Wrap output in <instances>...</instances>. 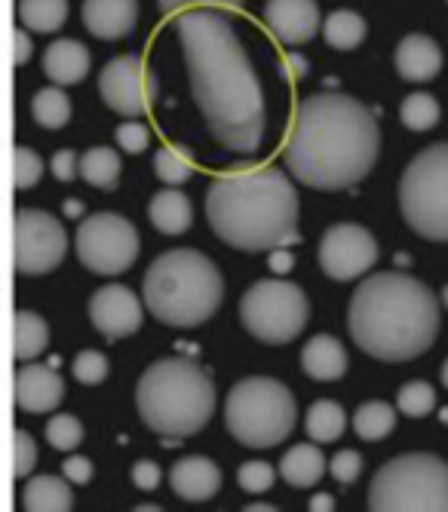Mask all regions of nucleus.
<instances>
[{
    "instance_id": "nucleus-40",
    "label": "nucleus",
    "mask_w": 448,
    "mask_h": 512,
    "mask_svg": "<svg viewBox=\"0 0 448 512\" xmlns=\"http://www.w3.org/2000/svg\"><path fill=\"white\" fill-rule=\"evenodd\" d=\"M37 467V445L25 430L13 433V476L25 479L31 476V470Z\"/></svg>"
},
{
    "instance_id": "nucleus-1",
    "label": "nucleus",
    "mask_w": 448,
    "mask_h": 512,
    "mask_svg": "<svg viewBox=\"0 0 448 512\" xmlns=\"http://www.w3.org/2000/svg\"><path fill=\"white\" fill-rule=\"evenodd\" d=\"M194 102L212 138L234 154H255L264 142V92L224 10H188L175 22Z\"/></svg>"
},
{
    "instance_id": "nucleus-4",
    "label": "nucleus",
    "mask_w": 448,
    "mask_h": 512,
    "mask_svg": "<svg viewBox=\"0 0 448 512\" xmlns=\"http://www.w3.org/2000/svg\"><path fill=\"white\" fill-rule=\"evenodd\" d=\"M353 344L381 362H409L439 335V301L409 273H375L350 298Z\"/></svg>"
},
{
    "instance_id": "nucleus-27",
    "label": "nucleus",
    "mask_w": 448,
    "mask_h": 512,
    "mask_svg": "<svg viewBox=\"0 0 448 512\" xmlns=\"http://www.w3.org/2000/svg\"><path fill=\"white\" fill-rule=\"evenodd\" d=\"M344 427H347L344 408L332 399L313 402L307 417H304V430H307L310 442H335L344 436Z\"/></svg>"
},
{
    "instance_id": "nucleus-12",
    "label": "nucleus",
    "mask_w": 448,
    "mask_h": 512,
    "mask_svg": "<svg viewBox=\"0 0 448 512\" xmlns=\"http://www.w3.org/2000/svg\"><path fill=\"white\" fill-rule=\"evenodd\" d=\"M68 234L59 218L40 209L16 212V234H13V267L19 276L50 273L65 261Z\"/></svg>"
},
{
    "instance_id": "nucleus-50",
    "label": "nucleus",
    "mask_w": 448,
    "mask_h": 512,
    "mask_svg": "<svg viewBox=\"0 0 448 512\" xmlns=\"http://www.w3.org/2000/svg\"><path fill=\"white\" fill-rule=\"evenodd\" d=\"M442 387L448 390V359H445V365H442Z\"/></svg>"
},
{
    "instance_id": "nucleus-38",
    "label": "nucleus",
    "mask_w": 448,
    "mask_h": 512,
    "mask_svg": "<svg viewBox=\"0 0 448 512\" xmlns=\"http://www.w3.org/2000/svg\"><path fill=\"white\" fill-rule=\"evenodd\" d=\"M71 371H74V378H77L80 384L96 387V384H102V381L108 378V359H105L99 350H83V353L74 356Z\"/></svg>"
},
{
    "instance_id": "nucleus-34",
    "label": "nucleus",
    "mask_w": 448,
    "mask_h": 512,
    "mask_svg": "<svg viewBox=\"0 0 448 512\" xmlns=\"http://www.w3.org/2000/svg\"><path fill=\"white\" fill-rule=\"evenodd\" d=\"M439 102L430 96V92H412V96L402 99L399 105V120L412 132H427L439 123Z\"/></svg>"
},
{
    "instance_id": "nucleus-10",
    "label": "nucleus",
    "mask_w": 448,
    "mask_h": 512,
    "mask_svg": "<svg viewBox=\"0 0 448 512\" xmlns=\"http://www.w3.org/2000/svg\"><path fill=\"white\" fill-rule=\"evenodd\" d=\"M310 304L304 292L286 279H258L240 301V319L246 332L261 344H289L307 325Z\"/></svg>"
},
{
    "instance_id": "nucleus-26",
    "label": "nucleus",
    "mask_w": 448,
    "mask_h": 512,
    "mask_svg": "<svg viewBox=\"0 0 448 512\" xmlns=\"http://www.w3.org/2000/svg\"><path fill=\"white\" fill-rule=\"evenodd\" d=\"M50 344V325L43 316L31 310H16V329H13V356L16 362L37 359Z\"/></svg>"
},
{
    "instance_id": "nucleus-8",
    "label": "nucleus",
    "mask_w": 448,
    "mask_h": 512,
    "mask_svg": "<svg viewBox=\"0 0 448 512\" xmlns=\"http://www.w3.org/2000/svg\"><path fill=\"white\" fill-rule=\"evenodd\" d=\"M375 512H448V463L412 451L387 460L369 488Z\"/></svg>"
},
{
    "instance_id": "nucleus-47",
    "label": "nucleus",
    "mask_w": 448,
    "mask_h": 512,
    "mask_svg": "<svg viewBox=\"0 0 448 512\" xmlns=\"http://www.w3.org/2000/svg\"><path fill=\"white\" fill-rule=\"evenodd\" d=\"M307 68H310V65H307V59H304L301 53H286L283 62H280V71H283L289 80H301V77L307 74Z\"/></svg>"
},
{
    "instance_id": "nucleus-35",
    "label": "nucleus",
    "mask_w": 448,
    "mask_h": 512,
    "mask_svg": "<svg viewBox=\"0 0 448 512\" xmlns=\"http://www.w3.org/2000/svg\"><path fill=\"white\" fill-rule=\"evenodd\" d=\"M396 408L406 417H427L436 408V393L424 381H409L396 393Z\"/></svg>"
},
{
    "instance_id": "nucleus-42",
    "label": "nucleus",
    "mask_w": 448,
    "mask_h": 512,
    "mask_svg": "<svg viewBox=\"0 0 448 512\" xmlns=\"http://www.w3.org/2000/svg\"><path fill=\"white\" fill-rule=\"evenodd\" d=\"M332 476L341 482V485H353L356 479H360V473H363V457H360V451H353V448H344V451H338L335 457H332Z\"/></svg>"
},
{
    "instance_id": "nucleus-44",
    "label": "nucleus",
    "mask_w": 448,
    "mask_h": 512,
    "mask_svg": "<svg viewBox=\"0 0 448 512\" xmlns=\"http://www.w3.org/2000/svg\"><path fill=\"white\" fill-rule=\"evenodd\" d=\"M50 169L59 181H74V175H80V160L71 148H62L53 160H50Z\"/></svg>"
},
{
    "instance_id": "nucleus-30",
    "label": "nucleus",
    "mask_w": 448,
    "mask_h": 512,
    "mask_svg": "<svg viewBox=\"0 0 448 512\" xmlns=\"http://www.w3.org/2000/svg\"><path fill=\"white\" fill-rule=\"evenodd\" d=\"M393 427H396V411H393V405H387L381 399L360 405L353 414V430L363 442H381L384 436L393 433Z\"/></svg>"
},
{
    "instance_id": "nucleus-46",
    "label": "nucleus",
    "mask_w": 448,
    "mask_h": 512,
    "mask_svg": "<svg viewBox=\"0 0 448 512\" xmlns=\"http://www.w3.org/2000/svg\"><path fill=\"white\" fill-rule=\"evenodd\" d=\"M62 473H65L68 482L86 485L89 479H93V463H89L86 457H80V454H74V457H68V460L62 463Z\"/></svg>"
},
{
    "instance_id": "nucleus-22",
    "label": "nucleus",
    "mask_w": 448,
    "mask_h": 512,
    "mask_svg": "<svg viewBox=\"0 0 448 512\" xmlns=\"http://www.w3.org/2000/svg\"><path fill=\"white\" fill-rule=\"evenodd\" d=\"M301 368L313 381H338L347 371V353L344 344L332 335L310 338L301 350Z\"/></svg>"
},
{
    "instance_id": "nucleus-3",
    "label": "nucleus",
    "mask_w": 448,
    "mask_h": 512,
    "mask_svg": "<svg viewBox=\"0 0 448 512\" xmlns=\"http://www.w3.org/2000/svg\"><path fill=\"white\" fill-rule=\"evenodd\" d=\"M298 194L277 166H240L218 175L206 191L215 237L240 252H274L298 243Z\"/></svg>"
},
{
    "instance_id": "nucleus-6",
    "label": "nucleus",
    "mask_w": 448,
    "mask_h": 512,
    "mask_svg": "<svg viewBox=\"0 0 448 512\" xmlns=\"http://www.w3.org/2000/svg\"><path fill=\"white\" fill-rule=\"evenodd\" d=\"M142 295L154 319L172 329H197L224 301L221 270L194 249L163 252L145 273Z\"/></svg>"
},
{
    "instance_id": "nucleus-14",
    "label": "nucleus",
    "mask_w": 448,
    "mask_h": 512,
    "mask_svg": "<svg viewBox=\"0 0 448 512\" xmlns=\"http://www.w3.org/2000/svg\"><path fill=\"white\" fill-rule=\"evenodd\" d=\"M378 261V243L360 224H332L320 240V267L329 279L347 283V279L363 276Z\"/></svg>"
},
{
    "instance_id": "nucleus-7",
    "label": "nucleus",
    "mask_w": 448,
    "mask_h": 512,
    "mask_svg": "<svg viewBox=\"0 0 448 512\" xmlns=\"http://www.w3.org/2000/svg\"><path fill=\"white\" fill-rule=\"evenodd\" d=\"M298 405L286 384L274 378H246L224 402L228 433L246 448H274L295 430Z\"/></svg>"
},
{
    "instance_id": "nucleus-33",
    "label": "nucleus",
    "mask_w": 448,
    "mask_h": 512,
    "mask_svg": "<svg viewBox=\"0 0 448 512\" xmlns=\"http://www.w3.org/2000/svg\"><path fill=\"white\" fill-rule=\"evenodd\" d=\"M154 172L169 188H178L194 175V160L182 145H166L154 154Z\"/></svg>"
},
{
    "instance_id": "nucleus-23",
    "label": "nucleus",
    "mask_w": 448,
    "mask_h": 512,
    "mask_svg": "<svg viewBox=\"0 0 448 512\" xmlns=\"http://www.w3.org/2000/svg\"><path fill=\"white\" fill-rule=\"evenodd\" d=\"M148 218H151V224L160 230V234L178 237V234H185V230L191 227V221H194V206H191V200H188L182 191L166 188V191H160V194L151 197V203H148Z\"/></svg>"
},
{
    "instance_id": "nucleus-28",
    "label": "nucleus",
    "mask_w": 448,
    "mask_h": 512,
    "mask_svg": "<svg viewBox=\"0 0 448 512\" xmlns=\"http://www.w3.org/2000/svg\"><path fill=\"white\" fill-rule=\"evenodd\" d=\"M80 178L102 191H114L120 178V154L114 148H89L80 157Z\"/></svg>"
},
{
    "instance_id": "nucleus-45",
    "label": "nucleus",
    "mask_w": 448,
    "mask_h": 512,
    "mask_svg": "<svg viewBox=\"0 0 448 512\" xmlns=\"http://www.w3.org/2000/svg\"><path fill=\"white\" fill-rule=\"evenodd\" d=\"M132 482H136L139 491H154L160 485V467L154 460H139L132 467Z\"/></svg>"
},
{
    "instance_id": "nucleus-13",
    "label": "nucleus",
    "mask_w": 448,
    "mask_h": 512,
    "mask_svg": "<svg viewBox=\"0 0 448 512\" xmlns=\"http://www.w3.org/2000/svg\"><path fill=\"white\" fill-rule=\"evenodd\" d=\"M99 92L111 111L123 117H142L154 108L157 80L142 56L126 53L111 59L99 74Z\"/></svg>"
},
{
    "instance_id": "nucleus-15",
    "label": "nucleus",
    "mask_w": 448,
    "mask_h": 512,
    "mask_svg": "<svg viewBox=\"0 0 448 512\" xmlns=\"http://www.w3.org/2000/svg\"><path fill=\"white\" fill-rule=\"evenodd\" d=\"M89 319L105 338H129L142 329L145 307L132 289L111 283L89 298Z\"/></svg>"
},
{
    "instance_id": "nucleus-24",
    "label": "nucleus",
    "mask_w": 448,
    "mask_h": 512,
    "mask_svg": "<svg viewBox=\"0 0 448 512\" xmlns=\"http://www.w3.org/2000/svg\"><path fill=\"white\" fill-rule=\"evenodd\" d=\"M326 473V457L317 445L301 442L295 448H289L280 460V476L292 485V488H313Z\"/></svg>"
},
{
    "instance_id": "nucleus-31",
    "label": "nucleus",
    "mask_w": 448,
    "mask_h": 512,
    "mask_svg": "<svg viewBox=\"0 0 448 512\" xmlns=\"http://www.w3.org/2000/svg\"><path fill=\"white\" fill-rule=\"evenodd\" d=\"M19 19L31 31L53 34L68 19V0H19Z\"/></svg>"
},
{
    "instance_id": "nucleus-18",
    "label": "nucleus",
    "mask_w": 448,
    "mask_h": 512,
    "mask_svg": "<svg viewBox=\"0 0 448 512\" xmlns=\"http://www.w3.org/2000/svg\"><path fill=\"white\" fill-rule=\"evenodd\" d=\"M139 22V0H83V25L99 40H120Z\"/></svg>"
},
{
    "instance_id": "nucleus-17",
    "label": "nucleus",
    "mask_w": 448,
    "mask_h": 512,
    "mask_svg": "<svg viewBox=\"0 0 448 512\" xmlns=\"http://www.w3.org/2000/svg\"><path fill=\"white\" fill-rule=\"evenodd\" d=\"M65 399V381L47 365H25L16 371V405L28 414H47Z\"/></svg>"
},
{
    "instance_id": "nucleus-41",
    "label": "nucleus",
    "mask_w": 448,
    "mask_h": 512,
    "mask_svg": "<svg viewBox=\"0 0 448 512\" xmlns=\"http://www.w3.org/2000/svg\"><path fill=\"white\" fill-rule=\"evenodd\" d=\"M163 16L188 13V10H240L243 0H157Z\"/></svg>"
},
{
    "instance_id": "nucleus-32",
    "label": "nucleus",
    "mask_w": 448,
    "mask_h": 512,
    "mask_svg": "<svg viewBox=\"0 0 448 512\" xmlns=\"http://www.w3.org/2000/svg\"><path fill=\"white\" fill-rule=\"evenodd\" d=\"M31 117L43 129H62L71 120V102L59 86H43L31 99Z\"/></svg>"
},
{
    "instance_id": "nucleus-2",
    "label": "nucleus",
    "mask_w": 448,
    "mask_h": 512,
    "mask_svg": "<svg viewBox=\"0 0 448 512\" xmlns=\"http://www.w3.org/2000/svg\"><path fill=\"white\" fill-rule=\"evenodd\" d=\"M381 132L375 114L344 92H313L292 114L283 160L289 172L317 191L360 184L378 160Z\"/></svg>"
},
{
    "instance_id": "nucleus-36",
    "label": "nucleus",
    "mask_w": 448,
    "mask_h": 512,
    "mask_svg": "<svg viewBox=\"0 0 448 512\" xmlns=\"http://www.w3.org/2000/svg\"><path fill=\"white\" fill-rule=\"evenodd\" d=\"M47 442L56 448V451H74L80 442H83V424L77 421L74 414H56L47 421Z\"/></svg>"
},
{
    "instance_id": "nucleus-43",
    "label": "nucleus",
    "mask_w": 448,
    "mask_h": 512,
    "mask_svg": "<svg viewBox=\"0 0 448 512\" xmlns=\"http://www.w3.org/2000/svg\"><path fill=\"white\" fill-rule=\"evenodd\" d=\"M151 142V132L145 123H120L117 126V145L126 154H142Z\"/></svg>"
},
{
    "instance_id": "nucleus-21",
    "label": "nucleus",
    "mask_w": 448,
    "mask_h": 512,
    "mask_svg": "<svg viewBox=\"0 0 448 512\" xmlns=\"http://www.w3.org/2000/svg\"><path fill=\"white\" fill-rule=\"evenodd\" d=\"M89 50L74 40V37H62L56 43H50V50L43 53V74H47L56 86H74L89 74Z\"/></svg>"
},
{
    "instance_id": "nucleus-37",
    "label": "nucleus",
    "mask_w": 448,
    "mask_h": 512,
    "mask_svg": "<svg viewBox=\"0 0 448 512\" xmlns=\"http://www.w3.org/2000/svg\"><path fill=\"white\" fill-rule=\"evenodd\" d=\"M40 175H43V160L31 148L16 145V151H13V184H16V191L34 188V184L40 181Z\"/></svg>"
},
{
    "instance_id": "nucleus-9",
    "label": "nucleus",
    "mask_w": 448,
    "mask_h": 512,
    "mask_svg": "<svg viewBox=\"0 0 448 512\" xmlns=\"http://www.w3.org/2000/svg\"><path fill=\"white\" fill-rule=\"evenodd\" d=\"M399 209L415 234L448 243V142L424 148L402 172Z\"/></svg>"
},
{
    "instance_id": "nucleus-39",
    "label": "nucleus",
    "mask_w": 448,
    "mask_h": 512,
    "mask_svg": "<svg viewBox=\"0 0 448 512\" xmlns=\"http://www.w3.org/2000/svg\"><path fill=\"white\" fill-rule=\"evenodd\" d=\"M274 479H277L274 467H271V463H264V460H249V463H243V467L237 470V482H240V488L249 491V494H264V491H271Z\"/></svg>"
},
{
    "instance_id": "nucleus-51",
    "label": "nucleus",
    "mask_w": 448,
    "mask_h": 512,
    "mask_svg": "<svg viewBox=\"0 0 448 512\" xmlns=\"http://www.w3.org/2000/svg\"><path fill=\"white\" fill-rule=\"evenodd\" d=\"M445 304H448V289H445Z\"/></svg>"
},
{
    "instance_id": "nucleus-19",
    "label": "nucleus",
    "mask_w": 448,
    "mask_h": 512,
    "mask_svg": "<svg viewBox=\"0 0 448 512\" xmlns=\"http://www.w3.org/2000/svg\"><path fill=\"white\" fill-rule=\"evenodd\" d=\"M169 485L182 500L203 503V500H212L221 491V470L209 457L191 454V457H182L178 463H172Z\"/></svg>"
},
{
    "instance_id": "nucleus-25",
    "label": "nucleus",
    "mask_w": 448,
    "mask_h": 512,
    "mask_svg": "<svg viewBox=\"0 0 448 512\" xmlns=\"http://www.w3.org/2000/svg\"><path fill=\"white\" fill-rule=\"evenodd\" d=\"M74 482L59 479V476H34L25 485L22 506L31 512H68L74 509Z\"/></svg>"
},
{
    "instance_id": "nucleus-11",
    "label": "nucleus",
    "mask_w": 448,
    "mask_h": 512,
    "mask_svg": "<svg viewBox=\"0 0 448 512\" xmlns=\"http://www.w3.org/2000/svg\"><path fill=\"white\" fill-rule=\"evenodd\" d=\"M74 246L86 270L117 276L139 258V230L117 212H96L80 221Z\"/></svg>"
},
{
    "instance_id": "nucleus-5",
    "label": "nucleus",
    "mask_w": 448,
    "mask_h": 512,
    "mask_svg": "<svg viewBox=\"0 0 448 512\" xmlns=\"http://www.w3.org/2000/svg\"><path fill=\"white\" fill-rule=\"evenodd\" d=\"M142 421L169 439L200 433L215 411V384L188 356L154 362L139 378L136 390Z\"/></svg>"
},
{
    "instance_id": "nucleus-20",
    "label": "nucleus",
    "mask_w": 448,
    "mask_h": 512,
    "mask_svg": "<svg viewBox=\"0 0 448 512\" xmlns=\"http://www.w3.org/2000/svg\"><path fill=\"white\" fill-rule=\"evenodd\" d=\"M396 74L409 83H427L442 71V50L427 34H406L396 46Z\"/></svg>"
},
{
    "instance_id": "nucleus-48",
    "label": "nucleus",
    "mask_w": 448,
    "mask_h": 512,
    "mask_svg": "<svg viewBox=\"0 0 448 512\" xmlns=\"http://www.w3.org/2000/svg\"><path fill=\"white\" fill-rule=\"evenodd\" d=\"M13 43H16V50H13V65H25L31 59V40L25 34V28H16L13 31Z\"/></svg>"
},
{
    "instance_id": "nucleus-29",
    "label": "nucleus",
    "mask_w": 448,
    "mask_h": 512,
    "mask_svg": "<svg viewBox=\"0 0 448 512\" xmlns=\"http://www.w3.org/2000/svg\"><path fill=\"white\" fill-rule=\"evenodd\" d=\"M323 37L332 50H353L366 40V19L353 10H335L323 19Z\"/></svg>"
},
{
    "instance_id": "nucleus-49",
    "label": "nucleus",
    "mask_w": 448,
    "mask_h": 512,
    "mask_svg": "<svg viewBox=\"0 0 448 512\" xmlns=\"http://www.w3.org/2000/svg\"><path fill=\"white\" fill-rule=\"evenodd\" d=\"M332 506H335V500L332 497H323V494L310 500V509H332Z\"/></svg>"
},
{
    "instance_id": "nucleus-16",
    "label": "nucleus",
    "mask_w": 448,
    "mask_h": 512,
    "mask_svg": "<svg viewBox=\"0 0 448 512\" xmlns=\"http://www.w3.org/2000/svg\"><path fill=\"white\" fill-rule=\"evenodd\" d=\"M264 22L283 46H301L320 31L317 0H267Z\"/></svg>"
}]
</instances>
